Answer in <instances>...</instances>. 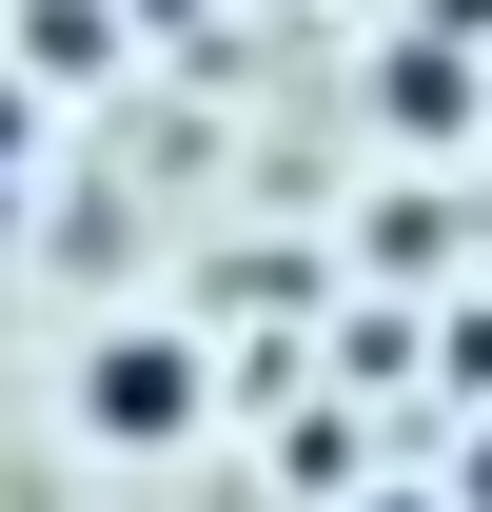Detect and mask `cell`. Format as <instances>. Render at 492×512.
I'll return each instance as SVG.
<instances>
[{"mask_svg": "<svg viewBox=\"0 0 492 512\" xmlns=\"http://www.w3.org/2000/svg\"><path fill=\"white\" fill-rule=\"evenodd\" d=\"M60 414H79V453H197L217 335H197V316H99V335L60 355Z\"/></svg>", "mask_w": 492, "mask_h": 512, "instance_id": "cell-1", "label": "cell"}, {"mask_svg": "<svg viewBox=\"0 0 492 512\" xmlns=\"http://www.w3.org/2000/svg\"><path fill=\"white\" fill-rule=\"evenodd\" d=\"M40 60L99 79V60H119V20H99V0H20V79H40Z\"/></svg>", "mask_w": 492, "mask_h": 512, "instance_id": "cell-2", "label": "cell"}, {"mask_svg": "<svg viewBox=\"0 0 492 512\" xmlns=\"http://www.w3.org/2000/svg\"><path fill=\"white\" fill-rule=\"evenodd\" d=\"M453 512H492V434H473V473H453Z\"/></svg>", "mask_w": 492, "mask_h": 512, "instance_id": "cell-3", "label": "cell"}, {"mask_svg": "<svg viewBox=\"0 0 492 512\" xmlns=\"http://www.w3.org/2000/svg\"><path fill=\"white\" fill-rule=\"evenodd\" d=\"M374 512H453V493H374Z\"/></svg>", "mask_w": 492, "mask_h": 512, "instance_id": "cell-4", "label": "cell"}]
</instances>
